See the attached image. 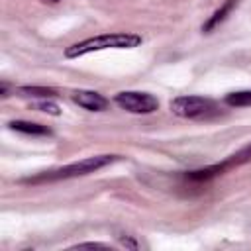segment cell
Here are the masks:
<instances>
[{"label": "cell", "mask_w": 251, "mask_h": 251, "mask_svg": "<svg viewBox=\"0 0 251 251\" xmlns=\"http://www.w3.org/2000/svg\"><path fill=\"white\" fill-rule=\"evenodd\" d=\"M143 43V37L133 33V31H112V33H102L94 37H86L82 41H76L65 49L67 59H78L82 55L94 53V51H104V49H133Z\"/></svg>", "instance_id": "1"}, {"label": "cell", "mask_w": 251, "mask_h": 251, "mask_svg": "<svg viewBox=\"0 0 251 251\" xmlns=\"http://www.w3.org/2000/svg\"><path fill=\"white\" fill-rule=\"evenodd\" d=\"M114 161H118V155H94V157H86V159H80L76 163L65 165L61 169L47 171V173H41L37 176L24 178V182H27V184H39V182H53V180H63V178L86 176L90 173H96V171L104 169L106 165H110Z\"/></svg>", "instance_id": "2"}, {"label": "cell", "mask_w": 251, "mask_h": 251, "mask_svg": "<svg viewBox=\"0 0 251 251\" xmlns=\"http://www.w3.org/2000/svg\"><path fill=\"white\" fill-rule=\"evenodd\" d=\"M171 112L178 118H204L216 110V104L204 96H176L169 104Z\"/></svg>", "instance_id": "3"}, {"label": "cell", "mask_w": 251, "mask_h": 251, "mask_svg": "<svg viewBox=\"0 0 251 251\" xmlns=\"http://www.w3.org/2000/svg\"><path fill=\"white\" fill-rule=\"evenodd\" d=\"M114 102L129 114H153L159 110V100L149 92L124 90L114 96Z\"/></svg>", "instance_id": "4"}, {"label": "cell", "mask_w": 251, "mask_h": 251, "mask_svg": "<svg viewBox=\"0 0 251 251\" xmlns=\"http://www.w3.org/2000/svg\"><path fill=\"white\" fill-rule=\"evenodd\" d=\"M73 102L78 104L80 108L88 110V112H102L110 104L106 96H102L100 92H94V90H76V92H73Z\"/></svg>", "instance_id": "5"}, {"label": "cell", "mask_w": 251, "mask_h": 251, "mask_svg": "<svg viewBox=\"0 0 251 251\" xmlns=\"http://www.w3.org/2000/svg\"><path fill=\"white\" fill-rule=\"evenodd\" d=\"M237 2H239V0H226V2H224V4H222V6L208 18V22L202 25V31H204V33H210L214 27H218V25L231 14V10L237 6Z\"/></svg>", "instance_id": "6"}, {"label": "cell", "mask_w": 251, "mask_h": 251, "mask_svg": "<svg viewBox=\"0 0 251 251\" xmlns=\"http://www.w3.org/2000/svg\"><path fill=\"white\" fill-rule=\"evenodd\" d=\"M10 129L20 131V133H27V135H51V129L43 124H35V122H25V120H14L8 124Z\"/></svg>", "instance_id": "7"}, {"label": "cell", "mask_w": 251, "mask_h": 251, "mask_svg": "<svg viewBox=\"0 0 251 251\" xmlns=\"http://www.w3.org/2000/svg\"><path fill=\"white\" fill-rule=\"evenodd\" d=\"M251 161V143L249 145H245L243 149H239L237 153H233L231 157H227L224 163H220L222 165V169H224V173L226 171H229V169H235V167H241V165H245V163H249Z\"/></svg>", "instance_id": "8"}, {"label": "cell", "mask_w": 251, "mask_h": 251, "mask_svg": "<svg viewBox=\"0 0 251 251\" xmlns=\"http://www.w3.org/2000/svg\"><path fill=\"white\" fill-rule=\"evenodd\" d=\"M16 92L20 96H33V98H53L57 96V90L55 88H47V86H18Z\"/></svg>", "instance_id": "9"}, {"label": "cell", "mask_w": 251, "mask_h": 251, "mask_svg": "<svg viewBox=\"0 0 251 251\" xmlns=\"http://www.w3.org/2000/svg\"><path fill=\"white\" fill-rule=\"evenodd\" d=\"M224 102L227 106L233 108H243V106H251V90H239V92H229Z\"/></svg>", "instance_id": "10"}, {"label": "cell", "mask_w": 251, "mask_h": 251, "mask_svg": "<svg viewBox=\"0 0 251 251\" xmlns=\"http://www.w3.org/2000/svg\"><path fill=\"white\" fill-rule=\"evenodd\" d=\"M33 108L39 110V112H47V114H51V116H59V114H61V108H59L57 104H53V102H47V100L37 102Z\"/></svg>", "instance_id": "11"}, {"label": "cell", "mask_w": 251, "mask_h": 251, "mask_svg": "<svg viewBox=\"0 0 251 251\" xmlns=\"http://www.w3.org/2000/svg\"><path fill=\"white\" fill-rule=\"evenodd\" d=\"M82 247H90V249H92V247H104V249H106L108 245H104V243H96V241L92 243V241H90V243H78V245H75L73 249H82Z\"/></svg>", "instance_id": "12"}, {"label": "cell", "mask_w": 251, "mask_h": 251, "mask_svg": "<svg viewBox=\"0 0 251 251\" xmlns=\"http://www.w3.org/2000/svg\"><path fill=\"white\" fill-rule=\"evenodd\" d=\"M120 241H122V245L129 247V249H137V243H135V241H131L129 237H120Z\"/></svg>", "instance_id": "13"}, {"label": "cell", "mask_w": 251, "mask_h": 251, "mask_svg": "<svg viewBox=\"0 0 251 251\" xmlns=\"http://www.w3.org/2000/svg\"><path fill=\"white\" fill-rule=\"evenodd\" d=\"M0 96H2V98L10 96V94H8V82H0Z\"/></svg>", "instance_id": "14"}, {"label": "cell", "mask_w": 251, "mask_h": 251, "mask_svg": "<svg viewBox=\"0 0 251 251\" xmlns=\"http://www.w3.org/2000/svg\"><path fill=\"white\" fill-rule=\"evenodd\" d=\"M39 2H43V4H57V2H61V0H39Z\"/></svg>", "instance_id": "15"}]
</instances>
